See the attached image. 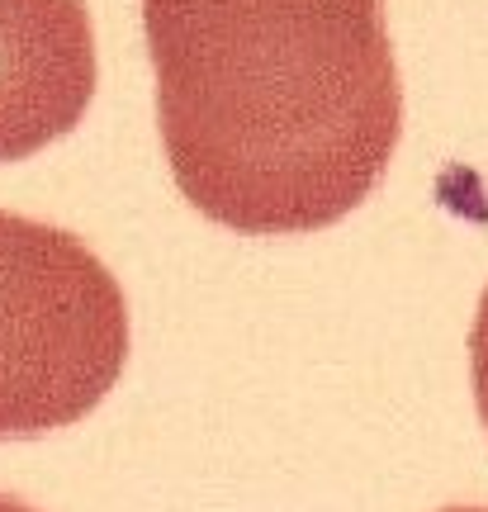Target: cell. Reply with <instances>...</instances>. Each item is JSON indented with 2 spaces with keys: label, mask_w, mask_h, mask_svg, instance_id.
Returning a JSON list of instances; mask_svg holds the SVG:
<instances>
[{
  "label": "cell",
  "mask_w": 488,
  "mask_h": 512,
  "mask_svg": "<svg viewBox=\"0 0 488 512\" xmlns=\"http://www.w3.org/2000/svg\"><path fill=\"white\" fill-rule=\"evenodd\" d=\"M171 176L204 219L318 233L398 147L384 0H143Z\"/></svg>",
  "instance_id": "6da1fadb"
},
{
  "label": "cell",
  "mask_w": 488,
  "mask_h": 512,
  "mask_svg": "<svg viewBox=\"0 0 488 512\" xmlns=\"http://www.w3.org/2000/svg\"><path fill=\"white\" fill-rule=\"evenodd\" d=\"M128 361V304L67 228L0 209V441L48 437L105 399Z\"/></svg>",
  "instance_id": "7a4b0ae2"
},
{
  "label": "cell",
  "mask_w": 488,
  "mask_h": 512,
  "mask_svg": "<svg viewBox=\"0 0 488 512\" xmlns=\"http://www.w3.org/2000/svg\"><path fill=\"white\" fill-rule=\"evenodd\" d=\"M95 34L81 0H0V162L34 157L86 119Z\"/></svg>",
  "instance_id": "3957f363"
},
{
  "label": "cell",
  "mask_w": 488,
  "mask_h": 512,
  "mask_svg": "<svg viewBox=\"0 0 488 512\" xmlns=\"http://www.w3.org/2000/svg\"><path fill=\"white\" fill-rule=\"evenodd\" d=\"M470 370H474V403H479V418L488 427V290L479 299V313H474L470 328Z\"/></svg>",
  "instance_id": "277c9868"
},
{
  "label": "cell",
  "mask_w": 488,
  "mask_h": 512,
  "mask_svg": "<svg viewBox=\"0 0 488 512\" xmlns=\"http://www.w3.org/2000/svg\"><path fill=\"white\" fill-rule=\"evenodd\" d=\"M0 512H34L29 503H19V498H10V494H0Z\"/></svg>",
  "instance_id": "5b68a950"
},
{
  "label": "cell",
  "mask_w": 488,
  "mask_h": 512,
  "mask_svg": "<svg viewBox=\"0 0 488 512\" xmlns=\"http://www.w3.org/2000/svg\"><path fill=\"white\" fill-rule=\"evenodd\" d=\"M446 512H488V508H446Z\"/></svg>",
  "instance_id": "8992f818"
}]
</instances>
